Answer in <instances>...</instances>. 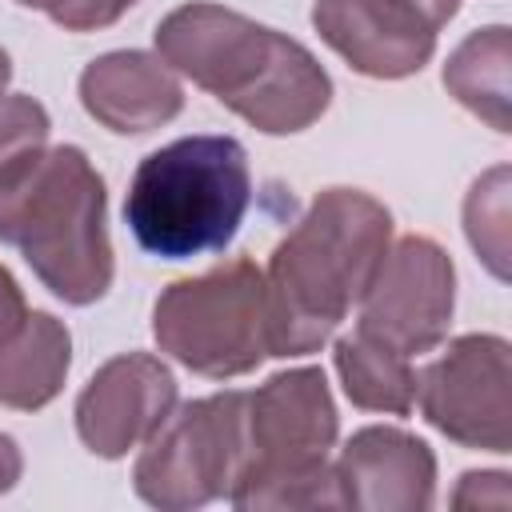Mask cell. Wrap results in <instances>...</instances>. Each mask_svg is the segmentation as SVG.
<instances>
[{"instance_id": "obj_18", "label": "cell", "mask_w": 512, "mask_h": 512, "mask_svg": "<svg viewBox=\"0 0 512 512\" xmlns=\"http://www.w3.org/2000/svg\"><path fill=\"white\" fill-rule=\"evenodd\" d=\"M48 132H52V120L40 100L20 92L0 96V176L40 156L48 148Z\"/></svg>"}, {"instance_id": "obj_15", "label": "cell", "mask_w": 512, "mask_h": 512, "mask_svg": "<svg viewBox=\"0 0 512 512\" xmlns=\"http://www.w3.org/2000/svg\"><path fill=\"white\" fill-rule=\"evenodd\" d=\"M508 60H512V36L504 24H488L468 32L448 64H444V88L456 96L472 116H480L488 128L508 132Z\"/></svg>"}, {"instance_id": "obj_9", "label": "cell", "mask_w": 512, "mask_h": 512, "mask_svg": "<svg viewBox=\"0 0 512 512\" xmlns=\"http://www.w3.org/2000/svg\"><path fill=\"white\" fill-rule=\"evenodd\" d=\"M360 332L396 348L400 356H424L444 344L456 308L452 256L432 236H400L388 244L368 292L360 296Z\"/></svg>"}, {"instance_id": "obj_10", "label": "cell", "mask_w": 512, "mask_h": 512, "mask_svg": "<svg viewBox=\"0 0 512 512\" xmlns=\"http://www.w3.org/2000/svg\"><path fill=\"white\" fill-rule=\"evenodd\" d=\"M176 408V376L152 352L104 360L76 396V432L100 460H120L140 448Z\"/></svg>"}, {"instance_id": "obj_8", "label": "cell", "mask_w": 512, "mask_h": 512, "mask_svg": "<svg viewBox=\"0 0 512 512\" xmlns=\"http://www.w3.org/2000/svg\"><path fill=\"white\" fill-rule=\"evenodd\" d=\"M424 420L460 448L512 452V348L504 336H456L420 376Z\"/></svg>"}, {"instance_id": "obj_23", "label": "cell", "mask_w": 512, "mask_h": 512, "mask_svg": "<svg viewBox=\"0 0 512 512\" xmlns=\"http://www.w3.org/2000/svg\"><path fill=\"white\" fill-rule=\"evenodd\" d=\"M408 8H416L432 28H444L456 12H460V0H404Z\"/></svg>"}, {"instance_id": "obj_4", "label": "cell", "mask_w": 512, "mask_h": 512, "mask_svg": "<svg viewBox=\"0 0 512 512\" xmlns=\"http://www.w3.org/2000/svg\"><path fill=\"white\" fill-rule=\"evenodd\" d=\"M252 172L236 136H180L148 152L128 184L124 220L164 260L224 252L248 212Z\"/></svg>"}, {"instance_id": "obj_1", "label": "cell", "mask_w": 512, "mask_h": 512, "mask_svg": "<svg viewBox=\"0 0 512 512\" xmlns=\"http://www.w3.org/2000/svg\"><path fill=\"white\" fill-rule=\"evenodd\" d=\"M152 36L172 72L268 136L304 132L332 104V76L300 40L224 4H180Z\"/></svg>"}, {"instance_id": "obj_21", "label": "cell", "mask_w": 512, "mask_h": 512, "mask_svg": "<svg viewBox=\"0 0 512 512\" xmlns=\"http://www.w3.org/2000/svg\"><path fill=\"white\" fill-rule=\"evenodd\" d=\"M24 312H28V304H24V292H20V284H16V276L0 264V340L24 320Z\"/></svg>"}, {"instance_id": "obj_22", "label": "cell", "mask_w": 512, "mask_h": 512, "mask_svg": "<svg viewBox=\"0 0 512 512\" xmlns=\"http://www.w3.org/2000/svg\"><path fill=\"white\" fill-rule=\"evenodd\" d=\"M24 476V456L8 432H0V492H12L16 480Z\"/></svg>"}, {"instance_id": "obj_19", "label": "cell", "mask_w": 512, "mask_h": 512, "mask_svg": "<svg viewBox=\"0 0 512 512\" xmlns=\"http://www.w3.org/2000/svg\"><path fill=\"white\" fill-rule=\"evenodd\" d=\"M24 8H40L64 32H96L116 24L136 0H16Z\"/></svg>"}, {"instance_id": "obj_2", "label": "cell", "mask_w": 512, "mask_h": 512, "mask_svg": "<svg viewBox=\"0 0 512 512\" xmlns=\"http://www.w3.org/2000/svg\"><path fill=\"white\" fill-rule=\"evenodd\" d=\"M392 244V212L360 188H324L264 268L268 356L320 352L368 292Z\"/></svg>"}, {"instance_id": "obj_7", "label": "cell", "mask_w": 512, "mask_h": 512, "mask_svg": "<svg viewBox=\"0 0 512 512\" xmlns=\"http://www.w3.org/2000/svg\"><path fill=\"white\" fill-rule=\"evenodd\" d=\"M248 464V392L188 400L144 440L132 484L160 512H188L228 500Z\"/></svg>"}, {"instance_id": "obj_24", "label": "cell", "mask_w": 512, "mask_h": 512, "mask_svg": "<svg viewBox=\"0 0 512 512\" xmlns=\"http://www.w3.org/2000/svg\"><path fill=\"white\" fill-rule=\"evenodd\" d=\"M8 80H12V56L0 48V96H4V88H8Z\"/></svg>"}, {"instance_id": "obj_5", "label": "cell", "mask_w": 512, "mask_h": 512, "mask_svg": "<svg viewBox=\"0 0 512 512\" xmlns=\"http://www.w3.org/2000/svg\"><path fill=\"white\" fill-rule=\"evenodd\" d=\"M340 420L320 368H288L248 392V464L236 508H344L328 460Z\"/></svg>"}, {"instance_id": "obj_6", "label": "cell", "mask_w": 512, "mask_h": 512, "mask_svg": "<svg viewBox=\"0 0 512 512\" xmlns=\"http://www.w3.org/2000/svg\"><path fill=\"white\" fill-rule=\"evenodd\" d=\"M152 336L160 352L196 376H248L268 356L264 272L256 260L232 256L200 276L168 284L152 304Z\"/></svg>"}, {"instance_id": "obj_16", "label": "cell", "mask_w": 512, "mask_h": 512, "mask_svg": "<svg viewBox=\"0 0 512 512\" xmlns=\"http://www.w3.org/2000/svg\"><path fill=\"white\" fill-rule=\"evenodd\" d=\"M344 396L364 408V412H388V416H408L416 404V372L412 360L400 356L396 348L380 344L368 332H348L332 348Z\"/></svg>"}, {"instance_id": "obj_20", "label": "cell", "mask_w": 512, "mask_h": 512, "mask_svg": "<svg viewBox=\"0 0 512 512\" xmlns=\"http://www.w3.org/2000/svg\"><path fill=\"white\" fill-rule=\"evenodd\" d=\"M508 472H464L460 476V488L452 492V504L456 508H480V504H492V508H508Z\"/></svg>"}, {"instance_id": "obj_3", "label": "cell", "mask_w": 512, "mask_h": 512, "mask_svg": "<svg viewBox=\"0 0 512 512\" xmlns=\"http://www.w3.org/2000/svg\"><path fill=\"white\" fill-rule=\"evenodd\" d=\"M0 244L20 248L64 304L84 308L112 288L108 192L84 148L56 144L0 176Z\"/></svg>"}, {"instance_id": "obj_12", "label": "cell", "mask_w": 512, "mask_h": 512, "mask_svg": "<svg viewBox=\"0 0 512 512\" xmlns=\"http://www.w3.org/2000/svg\"><path fill=\"white\" fill-rule=\"evenodd\" d=\"M344 508L424 512L436 500V456L404 428H360L336 460Z\"/></svg>"}, {"instance_id": "obj_17", "label": "cell", "mask_w": 512, "mask_h": 512, "mask_svg": "<svg viewBox=\"0 0 512 512\" xmlns=\"http://www.w3.org/2000/svg\"><path fill=\"white\" fill-rule=\"evenodd\" d=\"M464 232L496 280H508V168L484 172L464 200Z\"/></svg>"}, {"instance_id": "obj_11", "label": "cell", "mask_w": 512, "mask_h": 512, "mask_svg": "<svg viewBox=\"0 0 512 512\" xmlns=\"http://www.w3.org/2000/svg\"><path fill=\"white\" fill-rule=\"evenodd\" d=\"M312 28L352 72L372 80L416 76L436 52V28L404 0H316Z\"/></svg>"}, {"instance_id": "obj_14", "label": "cell", "mask_w": 512, "mask_h": 512, "mask_svg": "<svg viewBox=\"0 0 512 512\" xmlns=\"http://www.w3.org/2000/svg\"><path fill=\"white\" fill-rule=\"evenodd\" d=\"M72 368V332L52 312H24L0 340V404L36 412L52 404Z\"/></svg>"}, {"instance_id": "obj_13", "label": "cell", "mask_w": 512, "mask_h": 512, "mask_svg": "<svg viewBox=\"0 0 512 512\" xmlns=\"http://www.w3.org/2000/svg\"><path fill=\"white\" fill-rule=\"evenodd\" d=\"M80 104L108 132L144 136L180 116L184 88L160 56L120 48L96 56L80 72Z\"/></svg>"}]
</instances>
